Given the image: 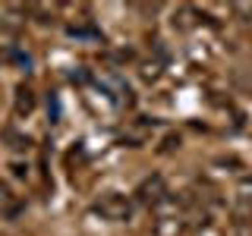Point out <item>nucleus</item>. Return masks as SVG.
Returning <instances> with one entry per match:
<instances>
[{"mask_svg": "<svg viewBox=\"0 0 252 236\" xmlns=\"http://www.w3.org/2000/svg\"><path fill=\"white\" fill-rule=\"evenodd\" d=\"M98 208H101V214H107L114 220H126V217H129V202H126L123 195H107Z\"/></svg>", "mask_w": 252, "mask_h": 236, "instance_id": "f257e3e1", "label": "nucleus"}, {"mask_svg": "<svg viewBox=\"0 0 252 236\" xmlns=\"http://www.w3.org/2000/svg\"><path fill=\"white\" fill-rule=\"evenodd\" d=\"M180 220L177 217H158V224H155V233L158 236H180Z\"/></svg>", "mask_w": 252, "mask_h": 236, "instance_id": "f03ea898", "label": "nucleus"}]
</instances>
